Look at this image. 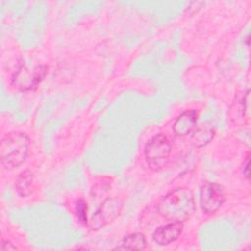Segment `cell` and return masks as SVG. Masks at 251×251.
<instances>
[{
  "label": "cell",
  "instance_id": "1",
  "mask_svg": "<svg viewBox=\"0 0 251 251\" xmlns=\"http://www.w3.org/2000/svg\"><path fill=\"white\" fill-rule=\"evenodd\" d=\"M157 209L166 220L183 223L192 216L195 210L193 193L185 187L172 190L160 200Z\"/></svg>",
  "mask_w": 251,
  "mask_h": 251
},
{
  "label": "cell",
  "instance_id": "2",
  "mask_svg": "<svg viewBox=\"0 0 251 251\" xmlns=\"http://www.w3.org/2000/svg\"><path fill=\"white\" fill-rule=\"evenodd\" d=\"M29 139L24 132L14 131L6 134L0 144V160L7 170L20 166L27 157Z\"/></svg>",
  "mask_w": 251,
  "mask_h": 251
},
{
  "label": "cell",
  "instance_id": "3",
  "mask_svg": "<svg viewBox=\"0 0 251 251\" xmlns=\"http://www.w3.org/2000/svg\"><path fill=\"white\" fill-rule=\"evenodd\" d=\"M171 144L164 134L153 136L145 145L144 155L148 166L153 171L163 169L170 158Z\"/></svg>",
  "mask_w": 251,
  "mask_h": 251
},
{
  "label": "cell",
  "instance_id": "4",
  "mask_svg": "<svg viewBox=\"0 0 251 251\" xmlns=\"http://www.w3.org/2000/svg\"><path fill=\"white\" fill-rule=\"evenodd\" d=\"M123 210V202L118 198H107L92 216L89 227L92 230L100 229L115 221Z\"/></svg>",
  "mask_w": 251,
  "mask_h": 251
},
{
  "label": "cell",
  "instance_id": "5",
  "mask_svg": "<svg viewBox=\"0 0 251 251\" xmlns=\"http://www.w3.org/2000/svg\"><path fill=\"white\" fill-rule=\"evenodd\" d=\"M199 199L203 212L212 215L216 213L225 202V188L219 183L205 182L200 188Z\"/></svg>",
  "mask_w": 251,
  "mask_h": 251
},
{
  "label": "cell",
  "instance_id": "6",
  "mask_svg": "<svg viewBox=\"0 0 251 251\" xmlns=\"http://www.w3.org/2000/svg\"><path fill=\"white\" fill-rule=\"evenodd\" d=\"M249 89L245 93H238L234 98L230 109L229 119L236 126H243L248 119Z\"/></svg>",
  "mask_w": 251,
  "mask_h": 251
},
{
  "label": "cell",
  "instance_id": "7",
  "mask_svg": "<svg viewBox=\"0 0 251 251\" xmlns=\"http://www.w3.org/2000/svg\"><path fill=\"white\" fill-rule=\"evenodd\" d=\"M183 228V223L173 222L166 226L158 227L153 233V240L159 245H168L174 242L180 235Z\"/></svg>",
  "mask_w": 251,
  "mask_h": 251
},
{
  "label": "cell",
  "instance_id": "8",
  "mask_svg": "<svg viewBox=\"0 0 251 251\" xmlns=\"http://www.w3.org/2000/svg\"><path fill=\"white\" fill-rule=\"evenodd\" d=\"M198 113L196 110H186L181 113L173 125L174 132L178 136H185L190 133L196 125Z\"/></svg>",
  "mask_w": 251,
  "mask_h": 251
},
{
  "label": "cell",
  "instance_id": "9",
  "mask_svg": "<svg viewBox=\"0 0 251 251\" xmlns=\"http://www.w3.org/2000/svg\"><path fill=\"white\" fill-rule=\"evenodd\" d=\"M215 135V128L212 125L202 124L197 126L190 137V141L195 147H203L207 145Z\"/></svg>",
  "mask_w": 251,
  "mask_h": 251
},
{
  "label": "cell",
  "instance_id": "10",
  "mask_svg": "<svg viewBox=\"0 0 251 251\" xmlns=\"http://www.w3.org/2000/svg\"><path fill=\"white\" fill-rule=\"evenodd\" d=\"M146 247V238L144 234L135 232L126 236L120 245L115 249L119 250H143Z\"/></svg>",
  "mask_w": 251,
  "mask_h": 251
},
{
  "label": "cell",
  "instance_id": "11",
  "mask_svg": "<svg viewBox=\"0 0 251 251\" xmlns=\"http://www.w3.org/2000/svg\"><path fill=\"white\" fill-rule=\"evenodd\" d=\"M33 183V176L29 170H25L21 173L15 182V188L17 193L21 197H26L31 193Z\"/></svg>",
  "mask_w": 251,
  "mask_h": 251
},
{
  "label": "cell",
  "instance_id": "12",
  "mask_svg": "<svg viewBox=\"0 0 251 251\" xmlns=\"http://www.w3.org/2000/svg\"><path fill=\"white\" fill-rule=\"evenodd\" d=\"M87 205L83 199H79L75 203V213L77 216V219L83 223H87Z\"/></svg>",
  "mask_w": 251,
  "mask_h": 251
},
{
  "label": "cell",
  "instance_id": "13",
  "mask_svg": "<svg viewBox=\"0 0 251 251\" xmlns=\"http://www.w3.org/2000/svg\"><path fill=\"white\" fill-rule=\"evenodd\" d=\"M17 249L16 246L13 245V243H11L9 240H5L2 239L1 243H0V250L2 251H6V250H15Z\"/></svg>",
  "mask_w": 251,
  "mask_h": 251
},
{
  "label": "cell",
  "instance_id": "14",
  "mask_svg": "<svg viewBox=\"0 0 251 251\" xmlns=\"http://www.w3.org/2000/svg\"><path fill=\"white\" fill-rule=\"evenodd\" d=\"M249 163H250L249 154H247L246 160H245V163H244V169H243V174H244L246 179H249Z\"/></svg>",
  "mask_w": 251,
  "mask_h": 251
}]
</instances>
